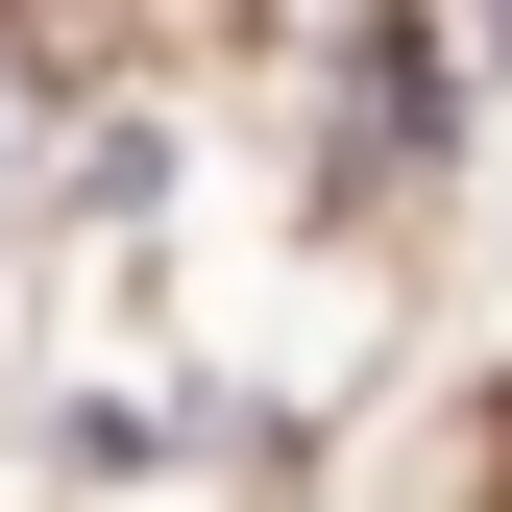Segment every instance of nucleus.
Segmentation results:
<instances>
[{
    "label": "nucleus",
    "mask_w": 512,
    "mask_h": 512,
    "mask_svg": "<svg viewBox=\"0 0 512 512\" xmlns=\"http://www.w3.org/2000/svg\"><path fill=\"white\" fill-rule=\"evenodd\" d=\"M464 25H488V74H512V0H464Z\"/></svg>",
    "instance_id": "obj_1"
}]
</instances>
